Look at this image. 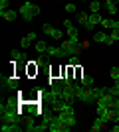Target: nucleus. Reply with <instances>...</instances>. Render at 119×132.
<instances>
[{"instance_id":"f257e3e1","label":"nucleus","mask_w":119,"mask_h":132,"mask_svg":"<svg viewBox=\"0 0 119 132\" xmlns=\"http://www.w3.org/2000/svg\"><path fill=\"white\" fill-rule=\"evenodd\" d=\"M0 120L2 122H22V110L16 109V106L0 105Z\"/></svg>"},{"instance_id":"f03ea898","label":"nucleus","mask_w":119,"mask_h":132,"mask_svg":"<svg viewBox=\"0 0 119 132\" xmlns=\"http://www.w3.org/2000/svg\"><path fill=\"white\" fill-rule=\"evenodd\" d=\"M38 14H40V6L34 4V2H24V4L20 6V16H22L26 22H32Z\"/></svg>"},{"instance_id":"7ed1b4c3","label":"nucleus","mask_w":119,"mask_h":132,"mask_svg":"<svg viewBox=\"0 0 119 132\" xmlns=\"http://www.w3.org/2000/svg\"><path fill=\"white\" fill-rule=\"evenodd\" d=\"M0 87H2V91H16L20 87V79L14 77V75H2Z\"/></svg>"},{"instance_id":"20e7f679","label":"nucleus","mask_w":119,"mask_h":132,"mask_svg":"<svg viewBox=\"0 0 119 132\" xmlns=\"http://www.w3.org/2000/svg\"><path fill=\"white\" fill-rule=\"evenodd\" d=\"M62 50L66 51V55H78L79 53V50H81V44H79V42H74V39H64L62 42Z\"/></svg>"},{"instance_id":"39448f33","label":"nucleus","mask_w":119,"mask_h":132,"mask_svg":"<svg viewBox=\"0 0 119 132\" xmlns=\"http://www.w3.org/2000/svg\"><path fill=\"white\" fill-rule=\"evenodd\" d=\"M72 126H68L64 120H60L58 116H54L52 118V122H50V132H68Z\"/></svg>"},{"instance_id":"423d86ee","label":"nucleus","mask_w":119,"mask_h":132,"mask_svg":"<svg viewBox=\"0 0 119 132\" xmlns=\"http://www.w3.org/2000/svg\"><path fill=\"white\" fill-rule=\"evenodd\" d=\"M56 116L60 120H64L68 126H75L78 124V118H75V112H56Z\"/></svg>"},{"instance_id":"0eeeda50","label":"nucleus","mask_w":119,"mask_h":132,"mask_svg":"<svg viewBox=\"0 0 119 132\" xmlns=\"http://www.w3.org/2000/svg\"><path fill=\"white\" fill-rule=\"evenodd\" d=\"M42 32H44L46 36H52L54 39H62L64 38V32H60L58 28L50 26V24H44V26H42Z\"/></svg>"},{"instance_id":"6e6552de","label":"nucleus","mask_w":119,"mask_h":132,"mask_svg":"<svg viewBox=\"0 0 119 132\" xmlns=\"http://www.w3.org/2000/svg\"><path fill=\"white\" fill-rule=\"evenodd\" d=\"M64 26H66V30H68V38H69V39H74V42H79L78 28L74 26V22H72V20H64Z\"/></svg>"},{"instance_id":"1a4fd4ad","label":"nucleus","mask_w":119,"mask_h":132,"mask_svg":"<svg viewBox=\"0 0 119 132\" xmlns=\"http://www.w3.org/2000/svg\"><path fill=\"white\" fill-rule=\"evenodd\" d=\"M60 99H62V101H68V103H74V101H78V99H75V95H74V89H72V85H69V87H66V85H64Z\"/></svg>"},{"instance_id":"9d476101","label":"nucleus","mask_w":119,"mask_h":132,"mask_svg":"<svg viewBox=\"0 0 119 132\" xmlns=\"http://www.w3.org/2000/svg\"><path fill=\"white\" fill-rule=\"evenodd\" d=\"M46 53L50 55V57H60V59H66V57H68V55H66V51L62 50V45H60V47H54V45H50Z\"/></svg>"},{"instance_id":"9b49d317","label":"nucleus","mask_w":119,"mask_h":132,"mask_svg":"<svg viewBox=\"0 0 119 132\" xmlns=\"http://www.w3.org/2000/svg\"><path fill=\"white\" fill-rule=\"evenodd\" d=\"M0 130L2 132H20L22 126H20V122H2Z\"/></svg>"},{"instance_id":"f8f14e48","label":"nucleus","mask_w":119,"mask_h":132,"mask_svg":"<svg viewBox=\"0 0 119 132\" xmlns=\"http://www.w3.org/2000/svg\"><path fill=\"white\" fill-rule=\"evenodd\" d=\"M101 28L105 30V32H111V30H119V28H117V20H115V18H103Z\"/></svg>"},{"instance_id":"ddd939ff","label":"nucleus","mask_w":119,"mask_h":132,"mask_svg":"<svg viewBox=\"0 0 119 132\" xmlns=\"http://www.w3.org/2000/svg\"><path fill=\"white\" fill-rule=\"evenodd\" d=\"M91 39H93L95 44H105V42L109 39V34H107V32H93Z\"/></svg>"},{"instance_id":"4468645a","label":"nucleus","mask_w":119,"mask_h":132,"mask_svg":"<svg viewBox=\"0 0 119 132\" xmlns=\"http://www.w3.org/2000/svg\"><path fill=\"white\" fill-rule=\"evenodd\" d=\"M0 16L4 18L6 22H14V20L18 18V12L16 10H2V12H0Z\"/></svg>"},{"instance_id":"2eb2a0df","label":"nucleus","mask_w":119,"mask_h":132,"mask_svg":"<svg viewBox=\"0 0 119 132\" xmlns=\"http://www.w3.org/2000/svg\"><path fill=\"white\" fill-rule=\"evenodd\" d=\"M105 8L111 16H115L117 14V0H105Z\"/></svg>"},{"instance_id":"dca6fc26","label":"nucleus","mask_w":119,"mask_h":132,"mask_svg":"<svg viewBox=\"0 0 119 132\" xmlns=\"http://www.w3.org/2000/svg\"><path fill=\"white\" fill-rule=\"evenodd\" d=\"M24 124H26L24 128H26L28 132H34V130H36V118H34L32 114H28V118H26V122H24Z\"/></svg>"},{"instance_id":"f3484780","label":"nucleus","mask_w":119,"mask_h":132,"mask_svg":"<svg viewBox=\"0 0 119 132\" xmlns=\"http://www.w3.org/2000/svg\"><path fill=\"white\" fill-rule=\"evenodd\" d=\"M105 124H107V122L103 120L101 116H97V120L93 122V126H91V130H93V132H99V130H103V128H105Z\"/></svg>"},{"instance_id":"a211bd4d","label":"nucleus","mask_w":119,"mask_h":132,"mask_svg":"<svg viewBox=\"0 0 119 132\" xmlns=\"http://www.w3.org/2000/svg\"><path fill=\"white\" fill-rule=\"evenodd\" d=\"M79 83H81L85 89L93 87V77H91V75H79Z\"/></svg>"},{"instance_id":"6ab92c4d","label":"nucleus","mask_w":119,"mask_h":132,"mask_svg":"<svg viewBox=\"0 0 119 132\" xmlns=\"http://www.w3.org/2000/svg\"><path fill=\"white\" fill-rule=\"evenodd\" d=\"M10 57H12V61H14V63H24V61H26V57H24L22 51H12Z\"/></svg>"},{"instance_id":"aec40b11","label":"nucleus","mask_w":119,"mask_h":132,"mask_svg":"<svg viewBox=\"0 0 119 132\" xmlns=\"http://www.w3.org/2000/svg\"><path fill=\"white\" fill-rule=\"evenodd\" d=\"M34 47H36V51H38V53H46L50 45L46 44V42H40V39H38V42H36V44H34Z\"/></svg>"},{"instance_id":"412c9836","label":"nucleus","mask_w":119,"mask_h":132,"mask_svg":"<svg viewBox=\"0 0 119 132\" xmlns=\"http://www.w3.org/2000/svg\"><path fill=\"white\" fill-rule=\"evenodd\" d=\"M75 20H78L79 26H83V24L89 20V14H85V12H78V18H75Z\"/></svg>"},{"instance_id":"4be33fe9","label":"nucleus","mask_w":119,"mask_h":132,"mask_svg":"<svg viewBox=\"0 0 119 132\" xmlns=\"http://www.w3.org/2000/svg\"><path fill=\"white\" fill-rule=\"evenodd\" d=\"M101 10V4H99V0H93L89 4V14H95V12Z\"/></svg>"},{"instance_id":"5701e85b","label":"nucleus","mask_w":119,"mask_h":132,"mask_svg":"<svg viewBox=\"0 0 119 132\" xmlns=\"http://www.w3.org/2000/svg\"><path fill=\"white\" fill-rule=\"evenodd\" d=\"M78 63H79V59H78V55H69L68 57V67H78Z\"/></svg>"},{"instance_id":"b1692460","label":"nucleus","mask_w":119,"mask_h":132,"mask_svg":"<svg viewBox=\"0 0 119 132\" xmlns=\"http://www.w3.org/2000/svg\"><path fill=\"white\" fill-rule=\"evenodd\" d=\"M48 57H50L48 53H42V55L38 57V59H36V65H40V67H42V65H46V63H48Z\"/></svg>"},{"instance_id":"393cba45","label":"nucleus","mask_w":119,"mask_h":132,"mask_svg":"<svg viewBox=\"0 0 119 132\" xmlns=\"http://www.w3.org/2000/svg\"><path fill=\"white\" fill-rule=\"evenodd\" d=\"M20 47H22V50H28V47H32V42H30L28 38H22L20 39Z\"/></svg>"},{"instance_id":"a878e982","label":"nucleus","mask_w":119,"mask_h":132,"mask_svg":"<svg viewBox=\"0 0 119 132\" xmlns=\"http://www.w3.org/2000/svg\"><path fill=\"white\" fill-rule=\"evenodd\" d=\"M66 12H68V14H74V12H78V8H75L74 2H66Z\"/></svg>"},{"instance_id":"bb28decb","label":"nucleus","mask_w":119,"mask_h":132,"mask_svg":"<svg viewBox=\"0 0 119 132\" xmlns=\"http://www.w3.org/2000/svg\"><path fill=\"white\" fill-rule=\"evenodd\" d=\"M109 91H111V95L119 97V79H115V85H113V87H109Z\"/></svg>"},{"instance_id":"cd10ccee","label":"nucleus","mask_w":119,"mask_h":132,"mask_svg":"<svg viewBox=\"0 0 119 132\" xmlns=\"http://www.w3.org/2000/svg\"><path fill=\"white\" fill-rule=\"evenodd\" d=\"M109 75H111V79H119V67H111V69H109Z\"/></svg>"},{"instance_id":"c85d7f7f","label":"nucleus","mask_w":119,"mask_h":132,"mask_svg":"<svg viewBox=\"0 0 119 132\" xmlns=\"http://www.w3.org/2000/svg\"><path fill=\"white\" fill-rule=\"evenodd\" d=\"M109 38L113 39V42H119V30H111V32H109Z\"/></svg>"},{"instance_id":"c756f323","label":"nucleus","mask_w":119,"mask_h":132,"mask_svg":"<svg viewBox=\"0 0 119 132\" xmlns=\"http://www.w3.org/2000/svg\"><path fill=\"white\" fill-rule=\"evenodd\" d=\"M8 4H10V0H0V12L8 10Z\"/></svg>"},{"instance_id":"7c9ffc66","label":"nucleus","mask_w":119,"mask_h":132,"mask_svg":"<svg viewBox=\"0 0 119 132\" xmlns=\"http://www.w3.org/2000/svg\"><path fill=\"white\" fill-rule=\"evenodd\" d=\"M26 38H28L30 42H32V44H34V42H38V39H36V32H30L28 36H26Z\"/></svg>"},{"instance_id":"2f4dec72","label":"nucleus","mask_w":119,"mask_h":132,"mask_svg":"<svg viewBox=\"0 0 119 132\" xmlns=\"http://www.w3.org/2000/svg\"><path fill=\"white\" fill-rule=\"evenodd\" d=\"M111 132H119V122H113V126H111Z\"/></svg>"},{"instance_id":"473e14b6","label":"nucleus","mask_w":119,"mask_h":132,"mask_svg":"<svg viewBox=\"0 0 119 132\" xmlns=\"http://www.w3.org/2000/svg\"><path fill=\"white\" fill-rule=\"evenodd\" d=\"M66 2H68V0H66Z\"/></svg>"}]
</instances>
